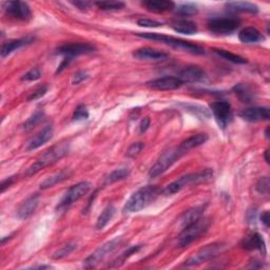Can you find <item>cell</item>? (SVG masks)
<instances>
[{"label": "cell", "mask_w": 270, "mask_h": 270, "mask_svg": "<svg viewBox=\"0 0 270 270\" xmlns=\"http://www.w3.org/2000/svg\"><path fill=\"white\" fill-rule=\"evenodd\" d=\"M69 150H70V143L68 141H63L52 146L51 148H49L47 151H44V153H42L38 157L36 162H34L27 169L26 175L31 176L36 174L37 172L42 170V169L55 164L56 162H58L69 153Z\"/></svg>", "instance_id": "obj_1"}, {"label": "cell", "mask_w": 270, "mask_h": 270, "mask_svg": "<svg viewBox=\"0 0 270 270\" xmlns=\"http://www.w3.org/2000/svg\"><path fill=\"white\" fill-rule=\"evenodd\" d=\"M161 194V189L156 186H145L139 190L128 198L122 211L125 213H134L139 212L149 206L153 202L156 197Z\"/></svg>", "instance_id": "obj_2"}, {"label": "cell", "mask_w": 270, "mask_h": 270, "mask_svg": "<svg viewBox=\"0 0 270 270\" xmlns=\"http://www.w3.org/2000/svg\"><path fill=\"white\" fill-rule=\"evenodd\" d=\"M212 175H213V171L210 168H207L204 171H200V172L189 173V174L183 175L179 178L175 179V181L172 182L171 184H169L163 190V194L166 196L176 194L179 192V191H182L184 188L190 185H193V184L195 185V184L209 181V179L212 177Z\"/></svg>", "instance_id": "obj_3"}, {"label": "cell", "mask_w": 270, "mask_h": 270, "mask_svg": "<svg viewBox=\"0 0 270 270\" xmlns=\"http://www.w3.org/2000/svg\"><path fill=\"white\" fill-rule=\"evenodd\" d=\"M139 37L145 38V39H150V40H156V41H161L165 44H168L174 49L181 50L184 52H188L191 54H195V55H201L204 54L205 51L201 47L197 46L195 43H192L190 41H186L179 38L171 37V36H166L164 34H159V33H140L138 34Z\"/></svg>", "instance_id": "obj_4"}, {"label": "cell", "mask_w": 270, "mask_h": 270, "mask_svg": "<svg viewBox=\"0 0 270 270\" xmlns=\"http://www.w3.org/2000/svg\"><path fill=\"white\" fill-rule=\"evenodd\" d=\"M210 220L208 218H200L194 223L190 224L189 226L182 229L177 238V247L184 248L189 246L191 243L199 239L209 229Z\"/></svg>", "instance_id": "obj_5"}, {"label": "cell", "mask_w": 270, "mask_h": 270, "mask_svg": "<svg viewBox=\"0 0 270 270\" xmlns=\"http://www.w3.org/2000/svg\"><path fill=\"white\" fill-rule=\"evenodd\" d=\"M185 155V153L179 147L173 148L164 152L156 163L151 167L149 170V176L151 178H155L157 176L165 173L169 168H170L175 162H177L181 157Z\"/></svg>", "instance_id": "obj_6"}, {"label": "cell", "mask_w": 270, "mask_h": 270, "mask_svg": "<svg viewBox=\"0 0 270 270\" xmlns=\"http://www.w3.org/2000/svg\"><path fill=\"white\" fill-rule=\"evenodd\" d=\"M121 243H122V238L121 236H117V238L112 239L111 241H108L107 243L103 244L86 258V260L84 261V266L86 268L96 267L101 261H104L110 253L116 250L121 245Z\"/></svg>", "instance_id": "obj_7"}, {"label": "cell", "mask_w": 270, "mask_h": 270, "mask_svg": "<svg viewBox=\"0 0 270 270\" xmlns=\"http://www.w3.org/2000/svg\"><path fill=\"white\" fill-rule=\"evenodd\" d=\"M90 189H91V183L87 181L80 182L71 186L60 199L57 210H65L66 208H69L74 202L84 197L89 192Z\"/></svg>", "instance_id": "obj_8"}, {"label": "cell", "mask_w": 270, "mask_h": 270, "mask_svg": "<svg viewBox=\"0 0 270 270\" xmlns=\"http://www.w3.org/2000/svg\"><path fill=\"white\" fill-rule=\"evenodd\" d=\"M241 26V20L236 17H218L208 21V29L216 34L227 35L238 30Z\"/></svg>", "instance_id": "obj_9"}, {"label": "cell", "mask_w": 270, "mask_h": 270, "mask_svg": "<svg viewBox=\"0 0 270 270\" xmlns=\"http://www.w3.org/2000/svg\"><path fill=\"white\" fill-rule=\"evenodd\" d=\"M210 111L221 129H226L232 120L231 105L226 100L215 101L210 105Z\"/></svg>", "instance_id": "obj_10"}, {"label": "cell", "mask_w": 270, "mask_h": 270, "mask_svg": "<svg viewBox=\"0 0 270 270\" xmlns=\"http://www.w3.org/2000/svg\"><path fill=\"white\" fill-rule=\"evenodd\" d=\"M223 248V244L215 243L209 244L205 247H202L198 251H196L193 255H191L187 261H185V266H197L201 263H204L210 258H213L217 254L220 253V251Z\"/></svg>", "instance_id": "obj_11"}, {"label": "cell", "mask_w": 270, "mask_h": 270, "mask_svg": "<svg viewBox=\"0 0 270 270\" xmlns=\"http://www.w3.org/2000/svg\"><path fill=\"white\" fill-rule=\"evenodd\" d=\"M4 10L9 17H12L16 20L28 21L32 17L31 8L27 3L9 2L4 5Z\"/></svg>", "instance_id": "obj_12"}, {"label": "cell", "mask_w": 270, "mask_h": 270, "mask_svg": "<svg viewBox=\"0 0 270 270\" xmlns=\"http://www.w3.org/2000/svg\"><path fill=\"white\" fill-rule=\"evenodd\" d=\"M95 51V47L88 42H71L64 43L57 49V53L63 55L64 57L74 58L75 56L89 54Z\"/></svg>", "instance_id": "obj_13"}, {"label": "cell", "mask_w": 270, "mask_h": 270, "mask_svg": "<svg viewBox=\"0 0 270 270\" xmlns=\"http://www.w3.org/2000/svg\"><path fill=\"white\" fill-rule=\"evenodd\" d=\"M183 82L178 77L174 76H165L156 78L146 83V86L152 90H157V91H172L183 86Z\"/></svg>", "instance_id": "obj_14"}, {"label": "cell", "mask_w": 270, "mask_h": 270, "mask_svg": "<svg viewBox=\"0 0 270 270\" xmlns=\"http://www.w3.org/2000/svg\"><path fill=\"white\" fill-rule=\"evenodd\" d=\"M240 117L249 122L264 121L270 118V111L267 107H251L243 110Z\"/></svg>", "instance_id": "obj_15"}, {"label": "cell", "mask_w": 270, "mask_h": 270, "mask_svg": "<svg viewBox=\"0 0 270 270\" xmlns=\"http://www.w3.org/2000/svg\"><path fill=\"white\" fill-rule=\"evenodd\" d=\"M53 134H54L53 126L52 125L46 126L29 141L27 145V150L32 151L40 148L41 146H43L44 144H47L49 141L52 140Z\"/></svg>", "instance_id": "obj_16"}, {"label": "cell", "mask_w": 270, "mask_h": 270, "mask_svg": "<svg viewBox=\"0 0 270 270\" xmlns=\"http://www.w3.org/2000/svg\"><path fill=\"white\" fill-rule=\"evenodd\" d=\"M179 80L185 83H197L204 80L205 72L198 65H188L179 72L178 76Z\"/></svg>", "instance_id": "obj_17"}, {"label": "cell", "mask_w": 270, "mask_h": 270, "mask_svg": "<svg viewBox=\"0 0 270 270\" xmlns=\"http://www.w3.org/2000/svg\"><path fill=\"white\" fill-rule=\"evenodd\" d=\"M243 248L246 250H258L262 253H266V245L262 235L257 232L247 235L241 243Z\"/></svg>", "instance_id": "obj_18"}, {"label": "cell", "mask_w": 270, "mask_h": 270, "mask_svg": "<svg viewBox=\"0 0 270 270\" xmlns=\"http://www.w3.org/2000/svg\"><path fill=\"white\" fill-rule=\"evenodd\" d=\"M132 55L135 58L141 60H164L169 56V54L164 51L155 50L152 48L138 49L133 52Z\"/></svg>", "instance_id": "obj_19"}, {"label": "cell", "mask_w": 270, "mask_h": 270, "mask_svg": "<svg viewBox=\"0 0 270 270\" xmlns=\"http://www.w3.org/2000/svg\"><path fill=\"white\" fill-rule=\"evenodd\" d=\"M39 204V197L37 194H33L30 197H28L21 206L17 210V217L20 220H27L29 219L35 210L37 209Z\"/></svg>", "instance_id": "obj_20"}, {"label": "cell", "mask_w": 270, "mask_h": 270, "mask_svg": "<svg viewBox=\"0 0 270 270\" xmlns=\"http://www.w3.org/2000/svg\"><path fill=\"white\" fill-rule=\"evenodd\" d=\"M204 210H205V206H196V207H193L185 211L181 216V218L178 219L177 225L182 229L189 226L190 224L194 223L195 221L201 218L202 213H204Z\"/></svg>", "instance_id": "obj_21"}, {"label": "cell", "mask_w": 270, "mask_h": 270, "mask_svg": "<svg viewBox=\"0 0 270 270\" xmlns=\"http://www.w3.org/2000/svg\"><path fill=\"white\" fill-rule=\"evenodd\" d=\"M34 41V37L32 36H27L25 38H20V39H13V40H9L5 42L2 46V57L5 58L8 55L12 54L14 51L27 46V44H30Z\"/></svg>", "instance_id": "obj_22"}, {"label": "cell", "mask_w": 270, "mask_h": 270, "mask_svg": "<svg viewBox=\"0 0 270 270\" xmlns=\"http://www.w3.org/2000/svg\"><path fill=\"white\" fill-rule=\"evenodd\" d=\"M207 141H208V135L206 133H198V134L192 135V137H190L184 142H182L181 144H179L178 147L181 148V150L186 154L190 150L204 145Z\"/></svg>", "instance_id": "obj_23"}, {"label": "cell", "mask_w": 270, "mask_h": 270, "mask_svg": "<svg viewBox=\"0 0 270 270\" xmlns=\"http://www.w3.org/2000/svg\"><path fill=\"white\" fill-rule=\"evenodd\" d=\"M143 6L150 12L154 13L167 12V11H172L175 8V4L173 2H168V0H147V2H143Z\"/></svg>", "instance_id": "obj_24"}, {"label": "cell", "mask_w": 270, "mask_h": 270, "mask_svg": "<svg viewBox=\"0 0 270 270\" xmlns=\"http://www.w3.org/2000/svg\"><path fill=\"white\" fill-rule=\"evenodd\" d=\"M239 39L244 43H256L263 41L265 38L263 34L253 27H247L239 34Z\"/></svg>", "instance_id": "obj_25"}, {"label": "cell", "mask_w": 270, "mask_h": 270, "mask_svg": "<svg viewBox=\"0 0 270 270\" xmlns=\"http://www.w3.org/2000/svg\"><path fill=\"white\" fill-rule=\"evenodd\" d=\"M226 9L230 12H240V13H250L255 14L258 12L256 5L246 2H231L225 5Z\"/></svg>", "instance_id": "obj_26"}, {"label": "cell", "mask_w": 270, "mask_h": 270, "mask_svg": "<svg viewBox=\"0 0 270 270\" xmlns=\"http://www.w3.org/2000/svg\"><path fill=\"white\" fill-rule=\"evenodd\" d=\"M171 28L176 32L181 34H186V35H192L197 32V26L194 21L181 19L172 22Z\"/></svg>", "instance_id": "obj_27"}, {"label": "cell", "mask_w": 270, "mask_h": 270, "mask_svg": "<svg viewBox=\"0 0 270 270\" xmlns=\"http://www.w3.org/2000/svg\"><path fill=\"white\" fill-rule=\"evenodd\" d=\"M233 92L238 96L243 103H251L254 100L255 94L252 88L247 84H238L233 87Z\"/></svg>", "instance_id": "obj_28"}, {"label": "cell", "mask_w": 270, "mask_h": 270, "mask_svg": "<svg viewBox=\"0 0 270 270\" xmlns=\"http://www.w3.org/2000/svg\"><path fill=\"white\" fill-rule=\"evenodd\" d=\"M71 176V172L68 170H62L60 172H57L55 174H52L48 176L44 181L41 182L40 184V189H48L51 187H54L55 185H57L58 183H61L65 181L66 178H69Z\"/></svg>", "instance_id": "obj_29"}, {"label": "cell", "mask_w": 270, "mask_h": 270, "mask_svg": "<svg viewBox=\"0 0 270 270\" xmlns=\"http://www.w3.org/2000/svg\"><path fill=\"white\" fill-rule=\"evenodd\" d=\"M115 212H116V209L113 205H108L103 211H101V213L96 221V225H95L96 229L98 230L104 229L109 224V222L113 219Z\"/></svg>", "instance_id": "obj_30"}, {"label": "cell", "mask_w": 270, "mask_h": 270, "mask_svg": "<svg viewBox=\"0 0 270 270\" xmlns=\"http://www.w3.org/2000/svg\"><path fill=\"white\" fill-rule=\"evenodd\" d=\"M130 169L128 167H121L117 168L115 170L112 171L106 178V183L107 184H113L119 181H122V179L127 178L130 175Z\"/></svg>", "instance_id": "obj_31"}, {"label": "cell", "mask_w": 270, "mask_h": 270, "mask_svg": "<svg viewBox=\"0 0 270 270\" xmlns=\"http://www.w3.org/2000/svg\"><path fill=\"white\" fill-rule=\"evenodd\" d=\"M182 106L189 111L191 114L195 115L196 117H198L199 119H208L211 115V112L205 108L201 107L199 105H193V104H182Z\"/></svg>", "instance_id": "obj_32"}, {"label": "cell", "mask_w": 270, "mask_h": 270, "mask_svg": "<svg viewBox=\"0 0 270 270\" xmlns=\"http://www.w3.org/2000/svg\"><path fill=\"white\" fill-rule=\"evenodd\" d=\"M213 51H215L218 55H220L221 57H223L224 59H226V60H228L230 62L238 63V64H243V63L247 62L246 58L242 57V56H240V55H236L234 53H231L230 51L223 50V49H213Z\"/></svg>", "instance_id": "obj_33"}, {"label": "cell", "mask_w": 270, "mask_h": 270, "mask_svg": "<svg viewBox=\"0 0 270 270\" xmlns=\"http://www.w3.org/2000/svg\"><path fill=\"white\" fill-rule=\"evenodd\" d=\"M197 12H198L197 7L192 5V4H184V5L178 6L175 9V13L179 16H183V17L196 15Z\"/></svg>", "instance_id": "obj_34"}, {"label": "cell", "mask_w": 270, "mask_h": 270, "mask_svg": "<svg viewBox=\"0 0 270 270\" xmlns=\"http://www.w3.org/2000/svg\"><path fill=\"white\" fill-rule=\"evenodd\" d=\"M143 248V245H135V246H132L130 247V248H128L126 251H123L118 257H117V260L114 262V265H112L111 267H117L119 265H121L123 262H125L127 258H129L131 255H133L134 253H137L139 252L141 249Z\"/></svg>", "instance_id": "obj_35"}, {"label": "cell", "mask_w": 270, "mask_h": 270, "mask_svg": "<svg viewBox=\"0 0 270 270\" xmlns=\"http://www.w3.org/2000/svg\"><path fill=\"white\" fill-rule=\"evenodd\" d=\"M95 6L103 11H119L125 8V4L121 2H97Z\"/></svg>", "instance_id": "obj_36"}, {"label": "cell", "mask_w": 270, "mask_h": 270, "mask_svg": "<svg viewBox=\"0 0 270 270\" xmlns=\"http://www.w3.org/2000/svg\"><path fill=\"white\" fill-rule=\"evenodd\" d=\"M43 117H44V113L42 111H40V110L36 111L35 113H34L31 117H29L27 119V121L24 123V129L25 130H30L33 127H35L43 119Z\"/></svg>", "instance_id": "obj_37"}, {"label": "cell", "mask_w": 270, "mask_h": 270, "mask_svg": "<svg viewBox=\"0 0 270 270\" xmlns=\"http://www.w3.org/2000/svg\"><path fill=\"white\" fill-rule=\"evenodd\" d=\"M77 245L75 243H69V244H65L62 248H60L59 250L56 251L52 257L55 258V260H60V258H63L65 256L69 255L70 253H72L75 249H76Z\"/></svg>", "instance_id": "obj_38"}, {"label": "cell", "mask_w": 270, "mask_h": 270, "mask_svg": "<svg viewBox=\"0 0 270 270\" xmlns=\"http://www.w3.org/2000/svg\"><path fill=\"white\" fill-rule=\"evenodd\" d=\"M73 120H76V121H81V120H86L89 118V111H88V108L85 106V105H80L78 106L74 113H73Z\"/></svg>", "instance_id": "obj_39"}, {"label": "cell", "mask_w": 270, "mask_h": 270, "mask_svg": "<svg viewBox=\"0 0 270 270\" xmlns=\"http://www.w3.org/2000/svg\"><path fill=\"white\" fill-rule=\"evenodd\" d=\"M269 177L264 176L258 179V182L255 185V189L258 193L267 194L269 192Z\"/></svg>", "instance_id": "obj_40"}, {"label": "cell", "mask_w": 270, "mask_h": 270, "mask_svg": "<svg viewBox=\"0 0 270 270\" xmlns=\"http://www.w3.org/2000/svg\"><path fill=\"white\" fill-rule=\"evenodd\" d=\"M41 77V72L38 68H33L29 72H27L24 76L21 77L22 82H34L37 81Z\"/></svg>", "instance_id": "obj_41"}, {"label": "cell", "mask_w": 270, "mask_h": 270, "mask_svg": "<svg viewBox=\"0 0 270 270\" xmlns=\"http://www.w3.org/2000/svg\"><path fill=\"white\" fill-rule=\"evenodd\" d=\"M144 148H145V144H144V143H142V142L134 143V144H132V145L130 146V147L128 148L126 155H127L128 157H135V156L139 155V154L142 152V150H143Z\"/></svg>", "instance_id": "obj_42"}, {"label": "cell", "mask_w": 270, "mask_h": 270, "mask_svg": "<svg viewBox=\"0 0 270 270\" xmlns=\"http://www.w3.org/2000/svg\"><path fill=\"white\" fill-rule=\"evenodd\" d=\"M138 25L140 27H144V28H159V27L163 26L162 22L153 20V19H148V18L139 19Z\"/></svg>", "instance_id": "obj_43"}, {"label": "cell", "mask_w": 270, "mask_h": 270, "mask_svg": "<svg viewBox=\"0 0 270 270\" xmlns=\"http://www.w3.org/2000/svg\"><path fill=\"white\" fill-rule=\"evenodd\" d=\"M48 90H49V88H48L47 86H40L38 89H36L35 91H34V92L29 96L28 100L31 101V100H36V99L41 98L42 96L46 95V93L48 92Z\"/></svg>", "instance_id": "obj_44"}, {"label": "cell", "mask_w": 270, "mask_h": 270, "mask_svg": "<svg viewBox=\"0 0 270 270\" xmlns=\"http://www.w3.org/2000/svg\"><path fill=\"white\" fill-rule=\"evenodd\" d=\"M88 78H89V75H88L87 72H85V71H78L72 77V84L73 85H80L81 83H83L86 80H88Z\"/></svg>", "instance_id": "obj_45"}, {"label": "cell", "mask_w": 270, "mask_h": 270, "mask_svg": "<svg viewBox=\"0 0 270 270\" xmlns=\"http://www.w3.org/2000/svg\"><path fill=\"white\" fill-rule=\"evenodd\" d=\"M16 181V177L15 176H10L6 179H4V181L2 182V186H0V190H2V193H4L5 191L10 188L11 186H12Z\"/></svg>", "instance_id": "obj_46"}, {"label": "cell", "mask_w": 270, "mask_h": 270, "mask_svg": "<svg viewBox=\"0 0 270 270\" xmlns=\"http://www.w3.org/2000/svg\"><path fill=\"white\" fill-rule=\"evenodd\" d=\"M150 122H151V120H150L149 117H145V118L142 119V121H141V123H140V127H139V129H140V134L145 133L146 131H147V130L149 129V127H150Z\"/></svg>", "instance_id": "obj_47"}, {"label": "cell", "mask_w": 270, "mask_h": 270, "mask_svg": "<svg viewBox=\"0 0 270 270\" xmlns=\"http://www.w3.org/2000/svg\"><path fill=\"white\" fill-rule=\"evenodd\" d=\"M71 4L76 7L77 9H80L82 11H86L88 9H90V7H91V3L89 2H82V0H77V2H71Z\"/></svg>", "instance_id": "obj_48"}, {"label": "cell", "mask_w": 270, "mask_h": 270, "mask_svg": "<svg viewBox=\"0 0 270 270\" xmlns=\"http://www.w3.org/2000/svg\"><path fill=\"white\" fill-rule=\"evenodd\" d=\"M72 60H73V58L64 57V58L62 59L61 63L58 65V69H57V71H56V73H60V72H62V71L65 69V68L70 64V62H71Z\"/></svg>", "instance_id": "obj_49"}, {"label": "cell", "mask_w": 270, "mask_h": 270, "mask_svg": "<svg viewBox=\"0 0 270 270\" xmlns=\"http://www.w3.org/2000/svg\"><path fill=\"white\" fill-rule=\"evenodd\" d=\"M269 221H270L269 220V211L266 210V211H264L262 213V215H261V222L264 224V226L266 228L269 227Z\"/></svg>", "instance_id": "obj_50"}, {"label": "cell", "mask_w": 270, "mask_h": 270, "mask_svg": "<svg viewBox=\"0 0 270 270\" xmlns=\"http://www.w3.org/2000/svg\"><path fill=\"white\" fill-rule=\"evenodd\" d=\"M32 268H39V269H50V268H52V266L42 265V266H35V267H32Z\"/></svg>", "instance_id": "obj_51"}, {"label": "cell", "mask_w": 270, "mask_h": 270, "mask_svg": "<svg viewBox=\"0 0 270 270\" xmlns=\"http://www.w3.org/2000/svg\"><path fill=\"white\" fill-rule=\"evenodd\" d=\"M268 153H269V150H266V151L264 152V157H265V161H266L267 163H269V157H268Z\"/></svg>", "instance_id": "obj_52"}, {"label": "cell", "mask_w": 270, "mask_h": 270, "mask_svg": "<svg viewBox=\"0 0 270 270\" xmlns=\"http://www.w3.org/2000/svg\"><path fill=\"white\" fill-rule=\"evenodd\" d=\"M268 131H269V128H267V129H266V131H265V137H266V139H269V134H268Z\"/></svg>", "instance_id": "obj_53"}]
</instances>
